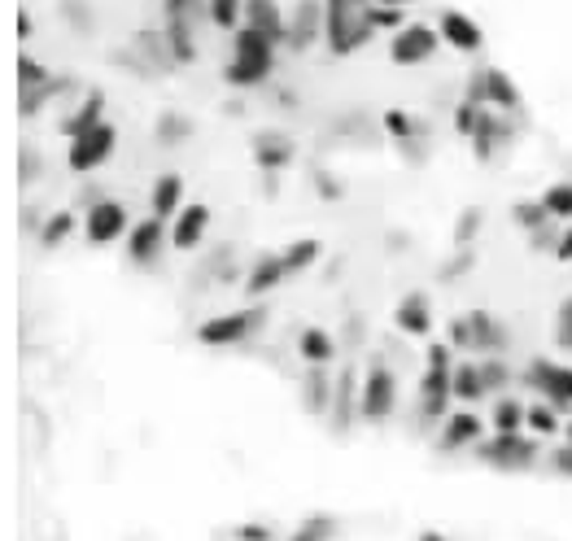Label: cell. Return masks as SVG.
Here are the masks:
<instances>
[{
    "mask_svg": "<svg viewBox=\"0 0 572 541\" xmlns=\"http://www.w3.org/2000/svg\"><path fill=\"white\" fill-rule=\"evenodd\" d=\"M476 437H481V419L463 411V415H450L446 419V432H442V441H437V446H442V450H459V446H468V441H476Z\"/></svg>",
    "mask_w": 572,
    "mask_h": 541,
    "instance_id": "cell-14",
    "label": "cell"
},
{
    "mask_svg": "<svg viewBox=\"0 0 572 541\" xmlns=\"http://www.w3.org/2000/svg\"><path fill=\"white\" fill-rule=\"evenodd\" d=\"M389 127L398 131V136H407V123H402V114H389Z\"/></svg>",
    "mask_w": 572,
    "mask_h": 541,
    "instance_id": "cell-40",
    "label": "cell"
},
{
    "mask_svg": "<svg viewBox=\"0 0 572 541\" xmlns=\"http://www.w3.org/2000/svg\"><path fill=\"white\" fill-rule=\"evenodd\" d=\"M114 127L110 123H97L92 131H83V136L70 140V171H92V166H101L105 158L114 153Z\"/></svg>",
    "mask_w": 572,
    "mask_h": 541,
    "instance_id": "cell-3",
    "label": "cell"
},
{
    "mask_svg": "<svg viewBox=\"0 0 572 541\" xmlns=\"http://www.w3.org/2000/svg\"><path fill=\"white\" fill-rule=\"evenodd\" d=\"M245 14V0H210V22L223 31H236V22Z\"/></svg>",
    "mask_w": 572,
    "mask_h": 541,
    "instance_id": "cell-23",
    "label": "cell"
},
{
    "mask_svg": "<svg viewBox=\"0 0 572 541\" xmlns=\"http://www.w3.org/2000/svg\"><path fill=\"white\" fill-rule=\"evenodd\" d=\"M555 472H564V476H572V441H568V446L564 450H555Z\"/></svg>",
    "mask_w": 572,
    "mask_h": 541,
    "instance_id": "cell-37",
    "label": "cell"
},
{
    "mask_svg": "<svg viewBox=\"0 0 572 541\" xmlns=\"http://www.w3.org/2000/svg\"><path fill=\"white\" fill-rule=\"evenodd\" d=\"M455 393H459V398H468V402L481 398V393H485V376H481V367L463 363V367L455 371Z\"/></svg>",
    "mask_w": 572,
    "mask_h": 541,
    "instance_id": "cell-22",
    "label": "cell"
},
{
    "mask_svg": "<svg viewBox=\"0 0 572 541\" xmlns=\"http://www.w3.org/2000/svg\"><path fill=\"white\" fill-rule=\"evenodd\" d=\"M315 258H319V245H315V240H297L284 262H289V275H293V271H302L306 262H315Z\"/></svg>",
    "mask_w": 572,
    "mask_h": 541,
    "instance_id": "cell-32",
    "label": "cell"
},
{
    "mask_svg": "<svg viewBox=\"0 0 572 541\" xmlns=\"http://www.w3.org/2000/svg\"><path fill=\"white\" fill-rule=\"evenodd\" d=\"M564 432H568V441H572V419H568V428H564Z\"/></svg>",
    "mask_w": 572,
    "mask_h": 541,
    "instance_id": "cell-42",
    "label": "cell"
},
{
    "mask_svg": "<svg viewBox=\"0 0 572 541\" xmlns=\"http://www.w3.org/2000/svg\"><path fill=\"white\" fill-rule=\"evenodd\" d=\"M284 275H289V262L284 258H262L254 275H249V293H267V288H276Z\"/></svg>",
    "mask_w": 572,
    "mask_h": 541,
    "instance_id": "cell-18",
    "label": "cell"
},
{
    "mask_svg": "<svg viewBox=\"0 0 572 541\" xmlns=\"http://www.w3.org/2000/svg\"><path fill=\"white\" fill-rule=\"evenodd\" d=\"M524 406L520 402H498V411H494V428L498 432H520V424H524Z\"/></svg>",
    "mask_w": 572,
    "mask_h": 541,
    "instance_id": "cell-28",
    "label": "cell"
},
{
    "mask_svg": "<svg viewBox=\"0 0 572 541\" xmlns=\"http://www.w3.org/2000/svg\"><path fill=\"white\" fill-rule=\"evenodd\" d=\"M398 328H402V332H411V336L428 332V302H424L420 293H411L407 302L398 306Z\"/></svg>",
    "mask_w": 572,
    "mask_h": 541,
    "instance_id": "cell-17",
    "label": "cell"
},
{
    "mask_svg": "<svg viewBox=\"0 0 572 541\" xmlns=\"http://www.w3.org/2000/svg\"><path fill=\"white\" fill-rule=\"evenodd\" d=\"M551 249H555V258H559V262H572V232H568V236H559Z\"/></svg>",
    "mask_w": 572,
    "mask_h": 541,
    "instance_id": "cell-38",
    "label": "cell"
},
{
    "mask_svg": "<svg viewBox=\"0 0 572 541\" xmlns=\"http://www.w3.org/2000/svg\"><path fill=\"white\" fill-rule=\"evenodd\" d=\"M481 376H485V389H503V380H507V367H503V363H498V358H494V363H485V367H481Z\"/></svg>",
    "mask_w": 572,
    "mask_h": 541,
    "instance_id": "cell-36",
    "label": "cell"
},
{
    "mask_svg": "<svg viewBox=\"0 0 572 541\" xmlns=\"http://www.w3.org/2000/svg\"><path fill=\"white\" fill-rule=\"evenodd\" d=\"M420 393H424V419H442L450 393H455V371H450L446 345H433V350H428V371L420 380Z\"/></svg>",
    "mask_w": 572,
    "mask_h": 541,
    "instance_id": "cell-2",
    "label": "cell"
},
{
    "mask_svg": "<svg viewBox=\"0 0 572 541\" xmlns=\"http://www.w3.org/2000/svg\"><path fill=\"white\" fill-rule=\"evenodd\" d=\"M363 14H367V22H372V31H380V27H402L398 5H376V0H372V5H367Z\"/></svg>",
    "mask_w": 572,
    "mask_h": 541,
    "instance_id": "cell-31",
    "label": "cell"
},
{
    "mask_svg": "<svg viewBox=\"0 0 572 541\" xmlns=\"http://www.w3.org/2000/svg\"><path fill=\"white\" fill-rule=\"evenodd\" d=\"M442 40L463 48V53H476V48L485 44V31L476 27V22L468 14H459V9H446L442 14Z\"/></svg>",
    "mask_w": 572,
    "mask_h": 541,
    "instance_id": "cell-10",
    "label": "cell"
},
{
    "mask_svg": "<svg viewBox=\"0 0 572 541\" xmlns=\"http://www.w3.org/2000/svg\"><path fill=\"white\" fill-rule=\"evenodd\" d=\"M533 454H538V441H524L520 432H498L494 441L481 446V459L498 467H529Z\"/></svg>",
    "mask_w": 572,
    "mask_h": 541,
    "instance_id": "cell-4",
    "label": "cell"
},
{
    "mask_svg": "<svg viewBox=\"0 0 572 541\" xmlns=\"http://www.w3.org/2000/svg\"><path fill=\"white\" fill-rule=\"evenodd\" d=\"M31 79L40 83V79H44V66H31V62H22V83H31Z\"/></svg>",
    "mask_w": 572,
    "mask_h": 541,
    "instance_id": "cell-39",
    "label": "cell"
},
{
    "mask_svg": "<svg viewBox=\"0 0 572 541\" xmlns=\"http://www.w3.org/2000/svg\"><path fill=\"white\" fill-rule=\"evenodd\" d=\"M529 428L533 432H555L559 428V411H555V406H533V411H529Z\"/></svg>",
    "mask_w": 572,
    "mask_h": 541,
    "instance_id": "cell-34",
    "label": "cell"
},
{
    "mask_svg": "<svg viewBox=\"0 0 572 541\" xmlns=\"http://www.w3.org/2000/svg\"><path fill=\"white\" fill-rule=\"evenodd\" d=\"M306 411H328V376L319 367L306 380Z\"/></svg>",
    "mask_w": 572,
    "mask_h": 541,
    "instance_id": "cell-26",
    "label": "cell"
},
{
    "mask_svg": "<svg viewBox=\"0 0 572 541\" xmlns=\"http://www.w3.org/2000/svg\"><path fill=\"white\" fill-rule=\"evenodd\" d=\"M376 5H411V0H376Z\"/></svg>",
    "mask_w": 572,
    "mask_h": 541,
    "instance_id": "cell-41",
    "label": "cell"
},
{
    "mask_svg": "<svg viewBox=\"0 0 572 541\" xmlns=\"http://www.w3.org/2000/svg\"><path fill=\"white\" fill-rule=\"evenodd\" d=\"M529 380H538V389H546L555 411H568L572 406V371L568 367H551V363H533Z\"/></svg>",
    "mask_w": 572,
    "mask_h": 541,
    "instance_id": "cell-8",
    "label": "cell"
},
{
    "mask_svg": "<svg viewBox=\"0 0 572 541\" xmlns=\"http://www.w3.org/2000/svg\"><path fill=\"white\" fill-rule=\"evenodd\" d=\"M262 323V310H241V315H228V319H214L206 323L197 336L206 345H228V341H241V336H249Z\"/></svg>",
    "mask_w": 572,
    "mask_h": 541,
    "instance_id": "cell-6",
    "label": "cell"
},
{
    "mask_svg": "<svg viewBox=\"0 0 572 541\" xmlns=\"http://www.w3.org/2000/svg\"><path fill=\"white\" fill-rule=\"evenodd\" d=\"M433 48H437V35L428 27H402V35H393L389 44V57L393 66H420L433 57Z\"/></svg>",
    "mask_w": 572,
    "mask_h": 541,
    "instance_id": "cell-5",
    "label": "cell"
},
{
    "mask_svg": "<svg viewBox=\"0 0 572 541\" xmlns=\"http://www.w3.org/2000/svg\"><path fill=\"white\" fill-rule=\"evenodd\" d=\"M555 341H559V350H572V302H564V310H559Z\"/></svg>",
    "mask_w": 572,
    "mask_h": 541,
    "instance_id": "cell-35",
    "label": "cell"
},
{
    "mask_svg": "<svg viewBox=\"0 0 572 541\" xmlns=\"http://www.w3.org/2000/svg\"><path fill=\"white\" fill-rule=\"evenodd\" d=\"M297 345H302V358H306L311 367H324L328 358H332V336H328V332H319V328H306V332H302V341H297Z\"/></svg>",
    "mask_w": 572,
    "mask_h": 541,
    "instance_id": "cell-19",
    "label": "cell"
},
{
    "mask_svg": "<svg viewBox=\"0 0 572 541\" xmlns=\"http://www.w3.org/2000/svg\"><path fill=\"white\" fill-rule=\"evenodd\" d=\"M354 384H359V376H354V367H345L341 371V380H337V419L345 424L350 419V406H354Z\"/></svg>",
    "mask_w": 572,
    "mask_h": 541,
    "instance_id": "cell-27",
    "label": "cell"
},
{
    "mask_svg": "<svg viewBox=\"0 0 572 541\" xmlns=\"http://www.w3.org/2000/svg\"><path fill=\"white\" fill-rule=\"evenodd\" d=\"M350 5H359V0H332L328 5V22H324V35H328V48L337 57H350L354 48L367 44V35H372V22L363 18H350Z\"/></svg>",
    "mask_w": 572,
    "mask_h": 541,
    "instance_id": "cell-1",
    "label": "cell"
},
{
    "mask_svg": "<svg viewBox=\"0 0 572 541\" xmlns=\"http://www.w3.org/2000/svg\"><path fill=\"white\" fill-rule=\"evenodd\" d=\"M267 75H271L267 62H245V57H232L228 62V83H236V88H254Z\"/></svg>",
    "mask_w": 572,
    "mask_h": 541,
    "instance_id": "cell-20",
    "label": "cell"
},
{
    "mask_svg": "<svg viewBox=\"0 0 572 541\" xmlns=\"http://www.w3.org/2000/svg\"><path fill=\"white\" fill-rule=\"evenodd\" d=\"M520 227H542L546 219H551V210L542 206V201H529V206H516V214H511Z\"/></svg>",
    "mask_w": 572,
    "mask_h": 541,
    "instance_id": "cell-33",
    "label": "cell"
},
{
    "mask_svg": "<svg viewBox=\"0 0 572 541\" xmlns=\"http://www.w3.org/2000/svg\"><path fill=\"white\" fill-rule=\"evenodd\" d=\"M166 44H171V53L180 57V62H193V40H188V27L180 18L166 22Z\"/></svg>",
    "mask_w": 572,
    "mask_h": 541,
    "instance_id": "cell-24",
    "label": "cell"
},
{
    "mask_svg": "<svg viewBox=\"0 0 572 541\" xmlns=\"http://www.w3.org/2000/svg\"><path fill=\"white\" fill-rule=\"evenodd\" d=\"M328 5H332V0H328Z\"/></svg>",
    "mask_w": 572,
    "mask_h": 541,
    "instance_id": "cell-43",
    "label": "cell"
},
{
    "mask_svg": "<svg viewBox=\"0 0 572 541\" xmlns=\"http://www.w3.org/2000/svg\"><path fill=\"white\" fill-rule=\"evenodd\" d=\"M127 232V210L118 206V201H101L97 210L88 214V240L92 245H110Z\"/></svg>",
    "mask_w": 572,
    "mask_h": 541,
    "instance_id": "cell-7",
    "label": "cell"
},
{
    "mask_svg": "<svg viewBox=\"0 0 572 541\" xmlns=\"http://www.w3.org/2000/svg\"><path fill=\"white\" fill-rule=\"evenodd\" d=\"M245 22H249V27H258L262 35H271L276 44L289 40V22L276 14V5H271V0H245Z\"/></svg>",
    "mask_w": 572,
    "mask_h": 541,
    "instance_id": "cell-11",
    "label": "cell"
},
{
    "mask_svg": "<svg viewBox=\"0 0 572 541\" xmlns=\"http://www.w3.org/2000/svg\"><path fill=\"white\" fill-rule=\"evenodd\" d=\"M158 245H162V219L153 214V219H145L131 232V258L136 262H149L153 254H158Z\"/></svg>",
    "mask_w": 572,
    "mask_h": 541,
    "instance_id": "cell-16",
    "label": "cell"
},
{
    "mask_svg": "<svg viewBox=\"0 0 572 541\" xmlns=\"http://www.w3.org/2000/svg\"><path fill=\"white\" fill-rule=\"evenodd\" d=\"M101 123V92H92L88 96V101H83V110L75 114V118H66V136L70 140H75V136H83V131H92V127H97Z\"/></svg>",
    "mask_w": 572,
    "mask_h": 541,
    "instance_id": "cell-21",
    "label": "cell"
},
{
    "mask_svg": "<svg viewBox=\"0 0 572 541\" xmlns=\"http://www.w3.org/2000/svg\"><path fill=\"white\" fill-rule=\"evenodd\" d=\"M393 411V376L385 367H372V376L363 384V415L367 419H385Z\"/></svg>",
    "mask_w": 572,
    "mask_h": 541,
    "instance_id": "cell-9",
    "label": "cell"
},
{
    "mask_svg": "<svg viewBox=\"0 0 572 541\" xmlns=\"http://www.w3.org/2000/svg\"><path fill=\"white\" fill-rule=\"evenodd\" d=\"M472 332H476V341H481V345H494V350H503V345H507L503 328H498L494 319H485V315H472Z\"/></svg>",
    "mask_w": 572,
    "mask_h": 541,
    "instance_id": "cell-30",
    "label": "cell"
},
{
    "mask_svg": "<svg viewBox=\"0 0 572 541\" xmlns=\"http://www.w3.org/2000/svg\"><path fill=\"white\" fill-rule=\"evenodd\" d=\"M180 201H184V179L162 175L158 188H153V214H158V219H171V214L180 210Z\"/></svg>",
    "mask_w": 572,
    "mask_h": 541,
    "instance_id": "cell-15",
    "label": "cell"
},
{
    "mask_svg": "<svg viewBox=\"0 0 572 541\" xmlns=\"http://www.w3.org/2000/svg\"><path fill=\"white\" fill-rule=\"evenodd\" d=\"M542 206L551 210V219H572V184H555L542 197Z\"/></svg>",
    "mask_w": 572,
    "mask_h": 541,
    "instance_id": "cell-25",
    "label": "cell"
},
{
    "mask_svg": "<svg viewBox=\"0 0 572 541\" xmlns=\"http://www.w3.org/2000/svg\"><path fill=\"white\" fill-rule=\"evenodd\" d=\"M206 223H210V210L206 206H184L180 219H175V245L193 249L197 240H201V232H206Z\"/></svg>",
    "mask_w": 572,
    "mask_h": 541,
    "instance_id": "cell-13",
    "label": "cell"
},
{
    "mask_svg": "<svg viewBox=\"0 0 572 541\" xmlns=\"http://www.w3.org/2000/svg\"><path fill=\"white\" fill-rule=\"evenodd\" d=\"M315 35H324V14H319L315 0H302V5H297V14H293V22H289V40L293 44H311Z\"/></svg>",
    "mask_w": 572,
    "mask_h": 541,
    "instance_id": "cell-12",
    "label": "cell"
},
{
    "mask_svg": "<svg viewBox=\"0 0 572 541\" xmlns=\"http://www.w3.org/2000/svg\"><path fill=\"white\" fill-rule=\"evenodd\" d=\"M70 232H75V214L62 210V214H57V219H53V223L40 232V245H49V249H53V245H62V240H66Z\"/></svg>",
    "mask_w": 572,
    "mask_h": 541,
    "instance_id": "cell-29",
    "label": "cell"
}]
</instances>
